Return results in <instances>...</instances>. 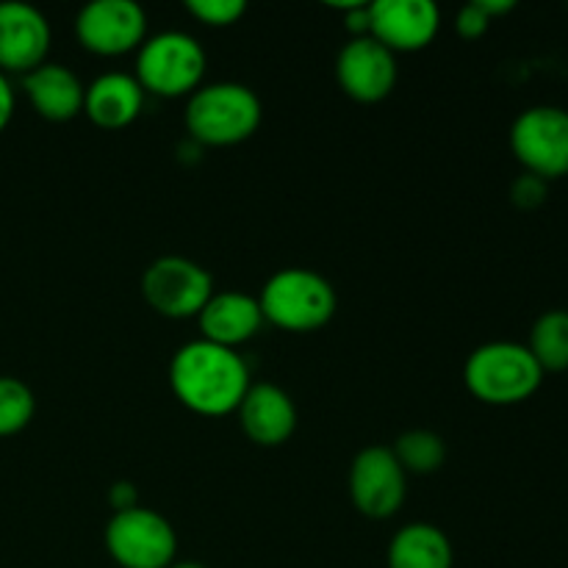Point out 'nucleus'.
Masks as SVG:
<instances>
[{"mask_svg":"<svg viewBox=\"0 0 568 568\" xmlns=\"http://www.w3.org/2000/svg\"><path fill=\"white\" fill-rule=\"evenodd\" d=\"M253 386L239 349L220 347L205 338L183 344L170 361V388L178 403L197 416L236 414Z\"/></svg>","mask_w":568,"mask_h":568,"instance_id":"f257e3e1","label":"nucleus"},{"mask_svg":"<svg viewBox=\"0 0 568 568\" xmlns=\"http://www.w3.org/2000/svg\"><path fill=\"white\" fill-rule=\"evenodd\" d=\"M264 120L261 98L239 81L203 83L189 94L183 125L197 144L205 148H233L255 136Z\"/></svg>","mask_w":568,"mask_h":568,"instance_id":"f03ea898","label":"nucleus"},{"mask_svg":"<svg viewBox=\"0 0 568 568\" xmlns=\"http://www.w3.org/2000/svg\"><path fill=\"white\" fill-rule=\"evenodd\" d=\"M464 383L477 403L508 408L527 403L541 388L544 369L527 344L488 342L466 358Z\"/></svg>","mask_w":568,"mask_h":568,"instance_id":"7ed1b4c3","label":"nucleus"},{"mask_svg":"<svg viewBox=\"0 0 568 568\" xmlns=\"http://www.w3.org/2000/svg\"><path fill=\"white\" fill-rule=\"evenodd\" d=\"M264 322L286 333L322 331L336 316L338 297L325 275L305 266L277 270L258 294Z\"/></svg>","mask_w":568,"mask_h":568,"instance_id":"20e7f679","label":"nucleus"},{"mask_svg":"<svg viewBox=\"0 0 568 568\" xmlns=\"http://www.w3.org/2000/svg\"><path fill=\"white\" fill-rule=\"evenodd\" d=\"M205 50L192 33L161 31L144 39L136 50V81L144 94L155 98H189L203 87Z\"/></svg>","mask_w":568,"mask_h":568,"instance_id":"39448f33","label":"nucleus"},{"mask_svg":"<svg viewBox=\"0 0 568 568\" xmlns=\"http://www.w3.org/2000/svg\"><path fill=\"white\" fill-rule=\"evenodd\" d=\"M103 541L120 568H170L178 555L172 521L142 505L111 514Z\"/></svg>","mask_w":568,"mask_h":568,"instance_id":"423d86ee","label":"nucleus"},{"mask_svg":"<svg viewBox=\"0 0 568 568\" xmlns=\"http://www.w3.org/2000/svg\"><path fill=\"white\" fill-rule=\"evenodd\" d=\"M142 297L164 320H197L211 300L214 277L186 255H161L142 272Z\"/></svg>","mask_w":568,"mask_h":568,"instance_id":"0eeeda50","label":"nucleus"},{"mask_svg":"<svg viewBox=\"0 0 568 568\" xmlns=\"http://www.w3.org/2000/svg\"><path fill=\"white\" fill-rule=\"evenodd\" d=\"M510 150L527 175L558 181L568 175V111L530 105L510 125Z\"/></svg>","mask_w":568,"mask_h":568,"instance_id":"6e6552de","label":"nucleus"},{"mask_svg":"<svg viewBox=\"0 0 568 568\" xmlns=\"http://www.w3.org/2000/svg\"><path fill=\"white\" fill-rule=\"evenodd\" d=\"M347 494L355 510L372 521H386L399 514L408 497V475L397 464L392 447L369 444L355 455L349 464Z\"/></svg>","mask_w":568,"mask_h":568,"instance_id":"1a4fd4ad","label":"nucleus"},{"mask_svg":"<svg viewBox=\"0 0 568 568\" xmlns=\"http://www.w3.org/2000/svg\"><path fill=\"white\" fill-rule=\"evenodd\" d=\"M75 39L103 59L136 53L148 39V14L136 0H92L78 11Z\"/></svg>","mask_w":568,"mask_h":568,"instance_id":"9d476101","label":"nucleus"},{"mask_svg":"<svg viewBox=\"0 0 568 568\" xmlns=\"http://www.w3.org/2000/svg\"><path fill=\"white\" fill-rule=\"evenodd\" d=\"M399 78L397 55L372 37H355L338 50L336 81L349 100L364 105L383 103Z\"/></svg>","mask_w":568,"mask_h":568,"instance_id":"9b49d317","label":"nucleus"},{"mask_svg":"<svg viewBox=\"0 0 568 568\" xmlns=\"http://www.w3.org/2000/svg\"><path fill=\"white\" fill-rule=\"evenodd\" d=\"M438 31H442V11L430 0L369 3V37L394 55L430 48Z\"/></svg>","mask_w":568,"mask_h":568,"instance_id":"f8f14e48","label":"nucleus"},{"mask_svg":"<svg viewBox=\"0 0 568 568\" xmlns=\"http://www.w3.org/2000/svg\"><path fill=\"white\" fill-rule=\"evenodd\" d=\"M53 31L37 6L22 0L0 3V72L28 75L48 61Z\"/></svg>","mask_w":568,"mask_h":568,"instance_id":"ddd939ff","label":"nucleus"},{"mask_svg":"<svg viewBox=\"0 0 568 568\" xmlns=\"http://www.w3.org/2000/svg\"><path fill=\"white\" fill-rule=\"evenodd\" d=\"M239 425L255 447H283L297 430V405L275 383H253L239 405Z\"/></svg>","mask_w":568,"mask_h":568,"instance_id":"4468645a","label":"nucleus"},{"mask_svg":"<svg viewBox=\"0 0 568 568\" xmlns=\"http://www.w3.org/2000/svg\"><path fill=\"white\" fill-rule=\"evenodd\" d=\"M200 333L205 342L220 344V347L236 349L258 336L264 325L258 297L244 292H214L205 308L197 316Z\"/></svg>","mask_w":568,"mask_h":568,"instance_id":"2eb2a0df","label":"nucleus"},{"mask_svg":"<svg viewBox=\"0 0 568 568\" xmlns=\"http://www.w3.org/2000/svg\"><path fill=\"white\" fill-rule=\"evenodd\" d=\"M22 92L31 109L48 122H70L83 114L87 87L70 67L55 61H44L42 67L22 75Z\"/></svg>","mask_w":568,"mask_h":568,"instance_id":"dca6fc26","label":"nucleus"},{"mask_svg":"<svg viewBox=\"0 0 568 568\" xmlns=\"http://www.w3.org/2000/svg\"><path fill=\"white\" fill-rule=\"evenodd\" d=\"M144 109V89L128 72H105L87 87L83 114L100 131H122L133 125Z\"/></svg>","mask_w":568,"mask_h":568,"instance_id":"f3484780","label":"nucleus"},{"mask_svg":"<svg viewBox=\"0 0 568 568\" xmlns=\"http://www.w3.org/2000/svg\"><path fill=\"white\" fill-rule=\"evenodd\" d=\"M388 568H453L455 552L447 532L427 521H414L394 532L386 552Z\"/></svg>","mask_w":568,"mask_h":568,"instance_id":"a211bd4d","label":"nucleus"},{"mask_svg":"<svg viewBox=\"0 0 568 568\" xmlns=\"http://www.w3.org/2000/svg\"><path fill=\"white\" fill-rule=\"evenodd\" d=\"M527 349L538 366L547 372H566L568 369V311L552 308L544 311L536 322H532L530 342Z\"/></svg>","mask_w":568,"mask_h":568,"instance_id":"6ab92c4d","label":"nucleus"},{"mask_svg":"<svg viewBox=\"0 0 568 568\" xmlns=\"http://www.w3.org/2000/svg\"><path fill=\"white\" fill-rule=\"evenodd\" d=\"M392 453L397 458V464L403 466L405 475L427 477L436 475L444 466V460H447V444H444V438L438 433L416 427V430H405L394 442Z\"/></svg>","mask_w":568,"mask_h":568,"instance_id":"aec40b11","label":"nucleus"},{"mask_svg":"<svg viewBox=\"0 0 568 568\" xmlns=\"http://www.w3.org/2000/svg\"><path fill=\"white\" fill-rule=\"evenodd\" d=\"M37 414V397L20 377L0 375V438L26 430Z\"/></svg>","mask_w":568,"mask_h":568,"instance_id":"412c9836","label":"nucleus"},{"mask_svg":"<svg viewBox=\"0 0 568 568\" xmlns=\"http://www.w3.org/2000/svg\"><path fill=\"white\" fill-rule=\"evenodd\" d=\"M186 11L205 28H231L247 14L244 0H189Z\"/></svg>","mask_w":568,"mask_h":568,"instance_id":"4be33fe9","label":"nucleus"},{"mask_svg":"<svg viewBox=\"0 0 568 568\" xmlns=\"http://www.w3.org/2000/svg\"><path fill=\"white\" fill-rule=\"evenodd\" d=\"M547 192H549L547 181L521 172V175L514 181V186H510V200H514L516 209L532 211V209H541L544 200H547Z\"/></svg>","mask_w":568,"mask_h":568,"instance_id":"5701e85b","label":"nucleus"},{"mask_svg":"<svg viewBox=\"0 0 568 568\" xmlns=\"http://www.w3.org/2000/svg\"><path fill=\"white\" fill-rule=\"evenodd\" d=\"M488 28H491V20L483 14V9L477 3H466L464 9L455 14V33H458L460 39H469V42H475V39L486 37Z\"/></svg>","mask_w":568,"mask_h":568,"instance_id":"b1692460","label":"nucleus"},{"mask_svg":"<svg viewBox=\"0 0 568 568\" xmlns=\"http://www.w3.org/2000/svg\"><path fill=\"white\" fill-rule=\"evenodd\" d=\"M14 105H17L14 87H11L9 75H3V72H0V133L9 128L11 116H14Z\"/></svg>","mask_w":568,"mask_h":568,"instance_id":"393cba45","label":"nucleus"},{"mask_svg":"<svg viewBox=\"0 0 568 568\" xmlns=\"http://www.w3.org/2000/svg\"><path fill=\"white\" fill-rule=\"evenodd\" d=\"M109 505L111 510H128V508H136L139 497H136V488L131 483H116L114 488L109 491Z\"/></svg>","mask_w":568,"mask_h":568,"instance_id":"a878e982","label":"nucleus"},{"mask_svg":"<svg viewBox=\"0 0 568 568\" xmlns=\"http://www.w3.org/2000/svg\"><path fill=\"white\" fill-rule=\"evenodd\" d=\"M477 6L483 9V14L488 17V20H497V17L508 14V11L516 9L514 0H475Z\"/></svg>","mask_w":568,"mask_h":568,"instance_id":"bb28decb","label":"nucleus"},{"mask_svg":"<svg viewBox=\"0 0 568 568\" xmlns=\"http://www.w3.org/2000/svg\"><path fill=\"white\" fill-rule=\"evenodd\" d=\"M170 568H205L203 564H194V560H175Z\"/></svg>","mask_w":568,"mask_h":568,"instance_id":"cd10ccee","label":"nucleus"}]
</instances>
